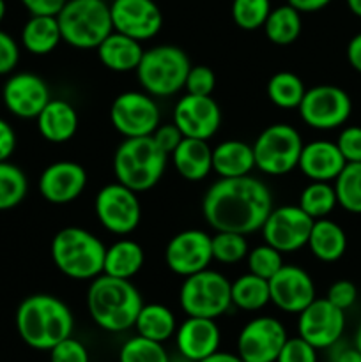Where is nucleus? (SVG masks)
<instances>
[{
  "mask_svg": "<svg viewBox=\"0 0 361 362\" xmlns=\"http://www.w3.org/2000/svg\"><path fill=\"white\" fill-rule=\"evenodd\" d=\"M271 209V189L253 175L216 180L202 200V214L211 228L243 235L260 230Z\"/></svg>",
  "mask_w": 361,
  "mask_h": 362,
  "instance_id": "nucleus-1",
  "label": "nucleus"
},
{
  "mask_svg": "<svg viewBox=\"0 0 361 362\" xmlns=\"http://www.w3.org/2000/svg\"><path fill=\"white\" fill-rule=\"evenodd\" d=\"M14 322L21 341L42 352L73 336L74 329L69 306L52 293H34L21 300Z\"/></svg>",
  "mask_w": 361,
  "mask_h": 362,
  "instance_id": "nucleus-2",
  "label": "nucleus"
},
{
  "mask_svg": "<svg viewBox=\"0 0 361 362\" xmlns=\"http://www.w3.org/2000/svg\"><path fill=\"white\" fill-rule=\"evenodd\" d=\"M144 306L140 292L131 279L99 274L88 285L87 311L99 329L112 334L130 331Z\"/></svg>",
  "mask_w": 361,
  "mask_h": 362,
  "instance_id": "nucleus-3",
  "label": "nucleus"
},
{
  "mask_svg": "<svg viewBox=\"0 0 361 362\" xmlns=\"http://www.w3.org/2000/svg\"><path fill=\"white\" fill-rule=\"evenodd\" d=\"M168 156L156 145L152 136L124 138L113 154V175L117 182L134 193L152 189L161 180Z\"/></svg>",
  "mask_w": 361,
  "mask_h": 362,
  "instance_id": "nucleus-4",
  "label": "nucleus"
},
{
  "mask_svg": "<svg viewBox=\"0 0 361 362\" xmlns=\"http://www.w3.org/2000/svg\"><path fill=\"white\" fill-rule=\"evenodd\" d=\"M52 260L71 279H94L103 274L106 246L88 230L66 226L52 240Z\"/></svg>",
  "mask_w": 361,
  "mask_h": 362,
  "instance_id": "nucleus-5",
  "label": "nucleus"
},
{
  "mask_svg": "<svg viewBox=\"0 0 361 362\" xmlns=\"http://www.w3.org/2000/svg\"><path fill=\"white\" fill-rule=\"evenodd\" d=\"M191 62L186 52L173 45H158L144 49L134 69L140 87L152 98H170L184 88Z\"/></svg>",
  "mask_w": 361,
  "mask_h": 362,
  "instance_id": "nucleus-6",
  "label": "nucleus"
},
{
  "mask_svg": "<svg viewBox=\"0 0 361 362\" xmlns=\"http://www.w3.org/2000/svg\"><path fill=\"white\" fill-rule=\"evenodd\" d=\"M62 41L76 49H96L113 32L106 0H67L57 14Z\"/></svg>",
  "mask_w": 361,
  "mask_h": 362,
  "instance_id": "nucleus-7",
  "label": "nucleus"
},
{
  "mask_svg": "<svg viewBox=\"0 0 361 362\" xmlns=\"http://www.w3.org/2000/svg\"><path fill=\"white\" fill-rule=\"evenodd\" d=\"M179 304L186 317H223L232 306L230 281L218 271L204 269L184 278L179 288Z\"/></svg>",
  "mask_w": 361,
  "mask_h": 362,
  "instance_id": "nucleus-8",
  "label": "nucleus"
},
{
  "mask_svg": "<svg viewBox=\"0 0 361 362\" xmlns=\"http://www.w3.org/2000/svg\"><path fill=\"white\" fill-rule=\"evenodd\" d=\"M303 145V138L296 127L285 122L271 124L251 145L255 168L271 177L287 175L297 168Z\"/></svg>",
  "mask_w": 361,
  "mask_h": 362,
  "instance_id": "nucleus-9",
  "label": "nucleus"
},
{
  "mask_svg": "<svg viewBox=\"0 0 361 362\" xmlns=\"http://www.w3.org/2000/svg\"><path fill=\"white\" fill-rule=\"evenodd\" d=\"M301 120L317 131L338 129L353 113V101L343 88L336 85H315L306 88L299 106Z\"/></svg>",
  "mask_w": 361,
  "mask_h": 362,
  "instance_id": "nucleus-10",
  "label": "nucleus"
},
{
  "mask_svg": "<svg viewBox=\"0 0 361 362\" xmlns=\"http://www.w3.org/2000/svg\"><path fill=\"white\" fill-rule=\"evenodd\" d=\"M94 212L103 228L115 235L134 232L142 221V204L138 193L120 182H112L98 191Z\"/></svg>",
  "mask_w": 361,
  "mask_h": 362,
  "instance_id": "nucleus-11",
  "label": "nucleus"
},
{
  "mask_svg": "<svg viewBox=\"0 0 361 362\" xmlns=\"http://www.w3.org/2000/svg\"><path fill=\"white\" fill-rule=\"evenodd\" d=\"M110 122L124 138L151 136L161 124L156 98L144 90H126L113 99Z\"/></svg>",
  "mask_w": 361,
  "mask_h": 362,
  "instance_id": "nucleus-12",
  "label": "nucleus"
},
{
  "mask_svg": "<svg viewBox=\"0 0 361 362\" xmlns=\"http://www.w3.org/2000/svg\"><path fill=\"white\" fill-rule=\"evenodd\" d=\"M314 221L299 205H282L271 209L260 232L264 243L280 253H294L308 244Z\"/></svg>",
  "mask_w": 361,
  "mask_h": 362,
  "instance_id": "nucleus-13",
  "label": "nucleus"
},
{
  "mask_svg": "<svg viewBox=\"0 0 361 362\" xmlns=\"http://www.w3.org/2000/svg\"><path fill=\"white\" fill-rule=\"evenodd\" d=\"M345 331V311L333 306L328 299L315 297L297 315V336L317 350L331 349Z\"/></svg>",
  "mask_w": 361,
  "mask_h": 362,
  "instance_id": "nucleus-14",
  "label": "nucleus"
},
{
  "mask_svg": "<svg viewBox=\"0 0 361 362\" xmlns=\"http://www.w3.org/2000/svg\"><path fill=\"white\" fill-rule=\"evenodd\" d=\"M287 338L285 325L278 318H251L237 334L236 354L243 362H275Z\"/></svg>",
  "mask_w": 361,
  "mask_h": 362,
  "instance_id": "nucleus-15",
  "label": "nucleus"
},
{
  "mask_svg": "<svg viewBox=\"0 0 361 362\" xmlns=\"http://www.w3.org/2000/svg\"><path fill=\"white\" fill-rule=\"evenodd\" d=\"M212 262L211 235L204 230L190 228L176 233L165 247V264L180 278L200 272Z\"/></svg>",
  "mask_w": 361,
  "mask_h": 362,
  "instance_id": "nucleus-16",
  "label": "nucleus"
},
{
  "mask_svg": "<svg viewBox=\"0 0 361 362\" xmlns=\"http://www.w3.org/2000/svg\"><path fill=\"white\" fill-rule=\"evenodd\" d=\"M172 122L184 138L209 141L222 126V110L211 95L184 94L173 106Z\"/></svg>",
  "mask_w": 361,
  "mask_h": 362,
  "instance_id": "nucleus-17",
  "label": "nucleus"
},
{
  "mask_svg": "<svg viewBox=\"0 0 361 362\" xmlns=\"http://www.w3.org/2000/svg\"><path fill=\"white\" fill-rule=\"evenodd\" d=\"M110 16L113 30L140 42L156 37L163 27L161 9L154 0H113Z\"/></svg>",
  "mask_w": 361,
  "mask_h": 362,
  "instance_id": "nucleus-18",
  "label": "nucleus"
},
{
  "mask_svg": "<svg viewBox=\"0 0 361 362\" xmlns=\"http://www.w3.org/2000/svg\"><path fill=\"white\" fill-rule=\"evenodd\" d=\"M268 281L271 304L283 313L299 315L315 299L314 279L299 265L283 264Z\"/></svg>",
  "mask_w": 361,
  "mask_h": 362,
  "instance_id": "nucleus-19",
  "label": "nucleus"
},
{
  "mask_svg": "<svg viewBox=\"0 0 361 362\" xmlns=\"http://www.w3.org/2000/svg\"><path fill=\"white\" fill-rule=\"evenodd\" d=\"M50 99L48 85L34 73L13 74L2 88L4 106L18 119H35Z\"/></svg>",
  "mask_w": 361,
  "mask_h": 362,
  "instance_id": "nucleus-20",
  "label": "nucleus"
},
{
  "mask_svg": "<svg viewBox=\"0 0 361 362\" xmlns=\"http://www.w3.org/2000/svg\"><path fill=\"white\" fill-rule=\"evenodd\" d=\"M87 186V172L80 163L57 161L46 166L39 177V193L53 205L71 204Z\"/></svg>",
  "mask_w": 361,
  "mask_h": 362,
  "instance_id": "nucleus-21",
  "label": "nucleus"
},
{
  "mask_svg": "<svg viewBox=\"0 0 361 362\" xmlns=\"http://www.w3.org/2000/svg\"><path fill=\"white\" fill-rule=\"evenodd\" d=\"M173 338L177 352L184 361L198 362L219 350L222 331L212 318L188 317L177 325Z\"/></svg>",
  "mask_w": 361,
  "mask_h": 362,
  "instance_id": "nucleus-22",
  "label": "nucleus"
},
{
  "mask_svg": "<svg viewBox=\"0 0 361 362\" xmlns=\"http://www.w3.org/2000/svg\"><path fill=\"white\" fill-rule=\"evenodd\" d=\"M345 165L347 161L340 148L329 140H314L303 145L297 161V168L306 179L322 182H333Z\"/></svg>",
  "mask_w": 361,
  "mask_h": 362,
  "instance_id": "nucleus-23",
  "label": "nucleus"
},
{
  "mask_svg": "<svg viewBox=\"0 0 361 362\" xmlns=\"http://www.w3.org/2000/svg\"><path fill=\"white\" fill-rule=\"evenodd\" d=\"M38 131L50 144H66L78 131V112L66 99H50L38 117Z\"/></svg>",
  "mask_w": 361,
  "mask_h": 362,
  "instance_id": "nucleus-24",
  "label": "nucleus"
},
{
  "mask_svg": "<svg viewBox=\"0 0 361 362\" xmlns=\"http://www.w3.org/2000/svg\"><path fill=\"white\" fill-rule=\"evenodd\" d=\"M170 156L176 172L188 182H200L212 172V148L207 140L183 138Z\"/></svg>",
  "mask_w": 361,
  "mask_h": 362,
  "instance_id": "nucleus-25",
  "label": "nucleus"
},
{
  "mask_svg": "<svg viewBox=\"0 0 361 362\" xmlns=\"http://www.w3.org/2000/svg\"><path fill=\"white\" fill-rule=\"evenodd\" d=\"M98 52V59L106 69L113 71V73H130L134 71L140 64L142 55H144V48L142 42L137 39L124 35L120 32H110L101 45L96 48Z\"/></svg>",
  "mask_w": 361,
  "mask_h": 362,
  "instance_id": "nucleus-26",
  "label": "nucleus"
},
{
  "mask_svg": "<svg viewBox=\"0 0 361 362\" xmlns=\"http://www.w3.org/2000/svg\"><path fill=\"white\" fill-rule=\"evenodd\" d=\"M255 170L253 148L243 140H223L212 148V172L219 179L251 175Z\"/></svg>",
  "mask_w": 361,
  "mask_h": 362,
  "instance_id": "nucleus-27",
  "label": "nucleus"
},
{
  "mask_svg": "<svg viewBox=\"0 0 361 362\" xmlns=\"http://www.w3.org/2000/svg\"><path fill=\"white\" fill-rule=\"evenodd\" d=\"M306 246L317 260L331 264L345 255L347 235L338 223L328 218L315 219Z\"/></svg>",
  "mask_w": 361,
  "mask_h": 362,
  "instance_id": "nucleus-28",
  "label": "nucleus"
},
{
  "mask_svg": "<svg viewBox=\"0 0 361 362\" xmlns=\"http://www.w3.org/2000/svg\"><path fill=\"white\" fill-rule=\"evenodd\" d=\"M62 42L57 16L50 14H30L21 28V45L32 55H48Z\"/></svg>",
  "mask_w": 361,
  "mask_h": 362,
  "instance_id": "nucleus-29",
  "label": "nucleus"
},
{
  "mask_svg": "<svg viewBox=\"0 0 361 362\" xmlns=\"http://www.w3.org/2000/svg\"><path fill=\"white\" fill-rule=\"evenodd\" d=\"M145 262L144 247L131 239H120L106 247L103 274L119 279H131L142 271Z\"/></svg>",
  "mask_w": 361,
  "mask_h": 362,
  "instance_id": "nucleus-30",
  "label": "nucleus"
},
{
  "mask_svg": "<svg viewBox=\"0 0 361 362\" xmlns=\"http://www.w3.org/2000/svg\"><path fill=\"white\" fill-rule=\"evenodd\" d=\"M134 331L142 338L152 339L158 343H166L173 338L177 331L176 315L165 304L152 303L144 304L134 322Z\"/></svg>",
  "mask_w": 361,
  "mask_h": 362,
  "instance_id": "nucleus-31",
  "label": "nucleus"
},
{
  "mask_svg": "<svg viewBox=\"0 0 361 362\" xmlns=\"http://www.w3.org/2000/svg\"><path fill=\"white\" fill-rule=\"evenodd\" d=\"M230 297H232V306L237 310L255 313L271 303L269 296V281L264 278L246 272L239 276L234 283H230Z\"/></svg>",
  "mask_w": 361,
  "mask_h": 362,
  "instance_id": "nucleus-32",
  "label": "nucleus"
},
{
  "mask_svg": "<svg viewBox=\"0 0 361 362\" xmlns=\"http://www.w3.org/2000/svg\"><path fill=\"white\" fill-rule=\"evenodd\" d=\"M265 37L276 46H289L297 41L303 28L301 13L289 4L273 7L264 23Z\"/></svg>",
  "mask_w": 361,
  "mask_h": 362,
  "instance_id": "nucleus-33",
  "label": "nucleus"
},
{
  "mask_svg": "<svg viewBox=\"0 0 361 362\" xmlns=\"http://www.w3.org/2000/svg\"><path fill=\"white\" fill-rule=\"evenodd\" d=\"M265 92H268L269 101L275 106L282 110H294L299 106L306 87L297 74L290 71H280L269 78Z\"/></svg>",
  "mask_w": 361,
  "mask_h": 362,
  "instance_id": "nucleus-34",
  "label": "nucleus"
},
{
  "mask_svg": "<svg viewBox=\"0 0 361 362\" xmlns=\"http://www.w3.org/2000/svg\"><path fill=\"white\" fill-rule=\"evenodd\" d=\"M336 202L343 211L361 214V163H347L333 180Z\"/></svg>",
  "mask_w": 361,
  "mask_h": 362,
  "instance_id": "nucleus-35",
  "label": "nucleus"
},
{
  "mask_svg": "<svg viewBox=\"0 0 361 362\" xmlns=\"http://www.w3.org/2000/svg\"><path fill=\"white\" fill-rule=\"evenodd\" d=\"M299 205L311 219L328 218L335 207L336 202L335 187L331 182H322V180H311L299 194Z\"/></svg>",
  "mask_w": 361,
  "mask_h": 362,
  "instance_id": "nucleus-36",
  "label": "nucleus"
},
{
  "mask_svg": "<svg viewBox=\"0 0 361 362\" xmlns=\"http://www.w3.org/2000/svg\"><path fill=\"white\" fill-rule=\"evenodd\" d=\"M27 191L28 180L23 170L9 161L0 163V212L18 207Z\"/></svg>",
  "mask_w": 361,
  "mask_h": 362,
  "instance_id": "nucleus-37",
  "label": "nucleus"
},
{
  "mask_svg": "<svg viewBox=\"0 0 361 362\" xmlns=\"http://www.w3.org/2000/svg\"><path fill=\"white\" fill-rule=\"evenodd\" d=\"M212 260L219 264L232 265L244 260L250 251L246 235L236 232H216L211 235Z\"/></svg>",
  "mask_w": 361,
  "mask_h": 362,
  "instance_id": "nucleus-38",
  "label": "nucleus"
},
{
  "mask_svg": "<svg viewBox=\"0 0 361 362\" xmlns=\"http://www.w3.org/2000/svg\"><path fill=\"white\" fill-rule=\"evenodd\" d=\"M119 362H172L165 345L152 339L133 336L119 350Z\"/></svg>",
  "mask_w": 361,
  "mask_h": 362,
  "instance_id": "nucleus-39",
  "label": "nucleus"
},
{
  "mask_svg": "<svg viewBox=\"0 0 361 362\" xmlns=\"http://www.w3.org/2000/svg\"><path fill=\"white\" fill-rule=\"evenodd\" d=\"M271 9V0H232L230 14L239 28L257 30L264 27Z\"/></svg>",
  "mask_w": 361,
  "mask_h": 362,
  "instance_id": "nucleus-40",
  "label": "nucleus"
},
{
  "mask_svg": "<svg viewBox=\"0 0 361 362\" xmlns=\"http://www.w3.org/2000/svg\"><path fill=\"white\" fill-rule=\"evenodd\" d=\"M283 253H280L278 250H275L269 244H260V246H255L253 250L248 251L246 255V264H248V272L258 276V278L269 279L271 276H275L280 271V267L283 265Z\"/></svg>",
  "mask_w": 361,
  "mask_h": 362,
  "instance_id": "nucleus-41",
  "label": "nucleus"
},
{
  "mask_svg": "<svg viewBox=\"0 0 361 362\" xmlns=\"http://www.w3.org/2000/svg\"><path fill=\"white\" fill-rule=\"evenodd\" d=\"M216 87V74L207 66H191L188 71L184 90L193 95H211Z\"/></svg>",
  "mask_w": 361,
  "mask_h": 362,
  "instance_id": "nucleus-42",
  "label": "nucleus"
},
{
  "mask_svg": "<svg viewBox=\"0 0 361 362\" xmlns=\"http://www.w3.org/2000/svg\"><path fill=\"white\" fill-rule=\"evenodd\" d=\"M275 362H317V349L299 336L287 338Z\"/></svg>",
  "mask_w": 361,
  "mask_h": 362,
  "instance_id": "nucleus-43",
  "label": "nucleus"
},
{
  "mask_svg": "<svg viewBox=\"0 0 361 362\" xmlns=\"http://www.w3.org/2000/svg\"><path fill=\"white\" fill-rule=\"evenodd\" d=\"M50 362H91V357L87 346L69 336L50 350Z\"/></svg>",
  "mask_w": 361,
  "mask_h": 362,
  "instance_id": "nucleus-44",
  "label": "nucleus"
},
{
  "mask_svg": "<svg viewBox=\"0 0 361 362\" xmlns=\"http://www.w3.org/2000/svg\"><path fill=\"white\" fill-rule=\"evenodd\" d=\"M335 144L347 163H361V126L343 127Z\"/></svg>",
  "mask_w": 361,
  "mask_h": 362,
  "instance_id": "nucleus-45",
  "label": "nucleus"
},
{
  "mask_svg": "<svg viewBox=\"0 0 361 362\" xmlns=\"http://www.w3.org/2000/svg\"><path fill=\"white\" fill-rule=\"evenodd\" d=\"M326 299H328L333 306L340 308L342 311H347L349 308L354 306V303H356L357 288L353 281L340 279V281H335L329 286Z\"/></svg>",
  "mask_w": 361,
  "mask_h": 362,
  "instance_id": "nucleus-46",
  "label": "nucleus"
},
{
  "mask_svg": "<svg viewBox=\"0 0 361 362\" xmlns=\"http://www.w3.org/2000/svg\"><path fill=\"white\" fill-rule=\"evenodd\" d=\"M20 60V48L13 35L0 30V76L13 73Z\"/></svg>",
  "mask_w": 361,
  "mask_h": 362,
  "instance_id": "nucleus-47",
  "label": "nucleus"
},
{
  "mask_svg": "<svg viewBox=\"0 0 361 362\" xmlns=\"http://www.w3.org/2000/svg\"><path fill=\"white\" fill-rule=\"evenodd\" d=\"M151 136H152V140L156 141V145H158V147L161 148L166 156L172 154V152L176 151L177 145L180 144V140L184 138L183 133L179 131V127H177L173 122L159 124Z\"/></svg>",
  "mask_w": 361,
  "mask_h": 362,
  "instance_id": "nucleus-48",
  "label": "nucleus"
},
{
  "mask_svg": "<svg viewBox=\"0 0 361 362\" xmlns=\"http://www.w3.org/2000/svg\"><path fill=\"white\" fill-rule=\"evenodd\" d=\"M30 14H50L57 16L67 0H20Z\"/></svg>",
  "mask_w": 361,
  "mask_h": 362,
  "instance_id": "nucleus-49",
  "label": "nucleus"
},
{
  "mask_svg": "<svg viewBox=\"0 0 361 362\" xmlns=\"http://www.w3.org/2000/svg\"><path fill=\"white\" fill-rule=\"evenodd\" d=\"M16 148V133L9 122L0 119V163L9 161Z\"/></svg>",
  "mask_w": 361,
  "mask_h": 362,
  "instance_id": "nucleus-50",
  "label": "nucleus"
},
{
  "mask_svg": "<svg viewBox=\"0 0 361 362\" xmlns=\"http://www.w3.org/2000/svg\"><path fill=\"white\" fill-rule=\"evenodd\" d=\"M328 350L331 352V362H361V352L354 346V343L347 345L340 339Z\"/></svg>",
  "mask_w": 361,
  "mask_h": 362,
  "instance_id": "nucleus-51",
  "label": "nucleus"
},
{
  "mask_svg": "<svg viewBox=\"0 0 361 362\" xmlns=\"http://www.w3.org/2000/svg\"><path fill=\"white\" fill-rule=\"evenodd\" d=\"M347 60L356 73L361 74V32L354 35L347 45Z\"/></svg>",
  "mask_w": 361,
  "mask_h": 362,
  "instance_id": "nucleus-52",
  "label": "nucleus"
},
{
  "mask_svg": "<svg viewBox=\"0 0 361 362\" xmlns=\"http://www.w3.org/2000/svg\"><path fill=\"white\" fill-rule=\"evenodd\" d=\"M331 2L333 0H287V4L299 13H317V11L326 9Z\"/></svg>",
  "mask_w": 361,
  "mask_h": 362,
  "instance_id": "nucleus-53",
  "label": "nucleus"
},
{
  "mask_svg": "<svg viewBox=\"0 0 361 362\" xmlns=\"http://www.w3.org/2000/svg\"><path fill=\"white\" fill-rule=\"evenodd\" d=\"M198 362H243V359H241L237 354L222 352V350H216L214 354H211V356L205 357V359H202Z\"/></svg>",
  "mask_w": 361,
  "mask_h": 362,
  "instance_id": "nucleus-54",
  "label": "nucleus"
},
{
  "mask_svg": "<svg viewBox=\"0 0 361 362\" xmlns=\"http://www.w3.org/2000/svg\"><path fill=\"white\" fill-rule=\"evenodd\" d=\"M345 2L350 13H353L354 16L361 18V0H345Z\"/></svg>",
  "mask_w": 361,
  "mask_h": 362,
  "instance_id": "nucleus-55",
  "label": "nucleus"
},
{
  "mask_svg": "<svg viewBox=\"0 0 361 362\" xmlns=\"http://www.w3.org/2000/svg\"><path fill=\"white\" fill-rule=\"evenodd\" d=\"M353 343H354V346H356V349L361 352V322H360V325H357L356 332H354V341Z\"/></svg>",
  "mask_w": 361,
  "mask_h": 362,
  "instance_id": "nucleus-56",
  "label": "nucleus"
},
{
  "mask_svg": "<svg viewBox=\"0 0 361 362\" xmlns=\"http://www.w3.org/2000/svg\"><path fill=\"white\" fill-rule=\"evenodd\" d=\"M6 11H7L6 0H0V23H2V20L6 18Z\"/></svg>",
  "mask_w": 361,
  "mask_h": 362,
  "instance_id": "nucleus-57",
  "label": "nucleus"
},
{
  "mask_svg": "<svg viewBox=\"0 0 361 362\" xmlns=\"http://www.w3.org/2000/svg\"><path fill=\"white\" fill-rule=\"evenodd\" d=\"M0 105H2V94H0Z\"/></svg>",
  "mask_w": 361,
  "mask_h": 362,
  "instance_id": "nucleus-58",
  "label": "nucleus"
}]
</instances>
